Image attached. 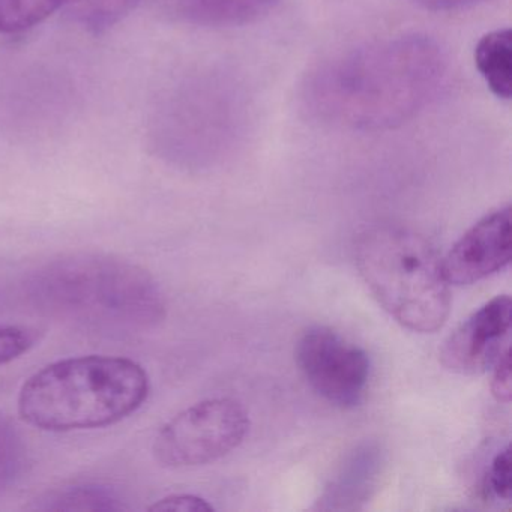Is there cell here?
Segmentation results:
<instances>
[{
    "label": "cell",
    "instance_id": "obj_11",
    "mask_svg": "<svg viewBox=\"0 0 512 512\" xmlns=\"http://www.w3.org/2000/svg\"><path fill=\"white\" fill-rule=\"evenodd\" d=\"M475 64L496 97L509 100L512 91V35L509 29L490 32L479 40Z\"/></svg>",
    "mask_w": 512,
    "mask_h": 512
},
{
    "label": "cell",
    "instance_id": "obj_18",
    "mask_svg": "<svg viewBox=\"0 0 512 512\" xmlns=\"http://www.w3.org/2000/svg\"><path fill=\"white\" fill-rule=\"evenodd\" d=\"M149 511L154 512H208L214 511L202 497L194 494H170L157 500L154 505L149 506Z\"/></svg>",
    "mask_w": 512,
    "mask_h": 512
},
{
    "label": "cell",
    "instance_id": "obj_3",
    "mask_svg": "<svg viewBox=\"0 0 512 512\" xmlns=\"http://www.w3.org/2000/svg\"><path fill=\"white\" fill-rule=\"evenodd\" d=\"M151 382L142 365L121 356L62 359L26 380L17 409L32 427L55 433L118 424L149 397Z\"/></svg>",
    "mask_w": 512,
    "mask_h": 512
},
{
    "label": "cell",
    "instance_id": "obj_8",
    "mask_svg": "<svg viewBox=\"0 0 512 512\" xmlns=\"http://www.w3.org/2000/svg\"><path fill=\"white\" fill-rule=\"evenodd\" d=\"M511 256V208L505 206L458 239L442 260L443 274L449 284L470 286L502 271Z\"/></svg>",
    "mask_w": 512,
    "mask_h": 512
},
{
    "label": "cell",
    "instance_id": "obj_5",
    "mask_svg": "<svg viewBox=\"0 0 512 512\" xmlns=\"http://www.w3.org/2000/svg\"><path fill=\"white\" fill-rule=\"evenodd\" d=\"M250 430V419L238 401L212 398L170 419L155 436V460L170 469L205 466L238 448Z\"/></svg>",
    "mask_w": 512,
    "mask_h": 512
},
{
    "label": "cell",
    "instance_id": "obj_13",
    "mask_svg": "<svg viewBox=\"0 0 512 512\" xmlns=\"http://www.w3.org/2000/svg\"><path fill=\"white\" fill-rule=\"evenodd\" d=\"M74 0H0V32L28 31Z\"/></svg>",
    "mask_w": 512,
    "mask_h": 512
},
{
    "label": "cell",
    "instance_id": "obj_17",
    "mask_svg": "<svg viewBox=\"0 0 512 512\" xmlns=\"http://www.w3.org/2000/svg\"><path fill=\"white\" fill-rule=\"evenodd\" d=\"M485 491L496 499L509 500L512 493V452L509 446L497 452L488 467Z\"/></svg>",
    "mask_w": 512,
    "mask_h": 512
},
{
    "label": "cell",
    "instance_id": "obj_2",
    "mask_svg": "<svg viewBox=\"0 0 512 512\" xmlns=\"http://www.w3.org/2000/svg\"><path fill=\"white\" fill-rule=\"evenodd\" d=\"M41 313L106 334H143L166 317L157 281L140 266L109 254L76 253L41 266L26 284Z\"/></svg>",
    "mask_w": 512,
    "mask_h": 512
},
{
    "label": "cell",
    "instance_id": "obj_15",
    "mask_svg": "<svg viewBox=\"0 0 512 512\" xmlns=\"http://www.w3.org/2000/svg\"><path fill=\"white\" fill-rule=\"evenodd\" d=\"M140 0H86L82 7L83 22L92 31L112 28L136 8Z\"/></svg>",
    "mask_w": 512,
    "mask_h": 512
},
{
    "label": "cell",
    "instance_id": "obj_1",
    "mask_svg": "<svg viewBox=\"0 0 512 512\" xmlns=\"http://www.w3.org/2000/svg\"><path fill=\"white\" fill-rule=\"evenodd\" d=\"M448 76L442 47L410 34L346 50L317 65L302 86L313 118L341 130L376 133L418 116Z\"/></svg>",
    "mask_w": 512,
    "mask_h": 512
},
{
    "label": "cell",
    "instance_id": "obj_10",
    "mask_svg": "<svg viewBox=\"0 0 512 512\" xmlns=\"http://www.w3.org/2000/svg\"><path fill=\"white\" fill-rule=\"evenodd\" d=\"M278 0H178L181 13L203 26H238L253 22Z\"/></svg>",
    "mask_w": 512,
    "mask_h": 512
},
{
    "label": "cell",
    "instance_id": "obj_16",
    "mask_svg": "<svg viewBox=\"0 0 512 512\" xmlns=\"http://www.w3.org/2000/svg\"><path fill=\"white\" fill-rule=\"evenodd\" d=\"M37 332L22 326H0V367L22 358L37 344Z\"/></svg>",
    "mask_w": 512,
    "mask_h": 512
},
{
    "label": "cell",
    "instance_id": "obj_6",
    "mask_svg": "<svg viewBox=\"0 0 512 512\" xmlns=\"http://www.w3.org/2000/svg\"><path fill=\"white\" fill-rule=\"evenodd\" d=\"M296 361L311 388L328 403L353 409L370 379L367 353L325 326L308 329L296 346Z\"/></svg>",
    "mask_w": 512,
    "mask_h": 512
},
{
    "label": "cell",
    "instance_id": "obj_4",
    "mask_svg": "<svg viewBox=\"0 0 512 512\" xmlns=\"http://www.w3.org/2000/svg\"><path fill=\"white\" fill-rule=\"evenodd\" d=\"M362 280L404 328L433 334L451 310L449 283L433 245L413 230L379 226L365 230L355 248Z\"/></svg>",
    "mask_w": 512,
    "mask_h": 512
},
{
    "label": "cell",
    "instance_id": "obj_19",
    "mask_svg": "<svg viewBox=\"0 0 512 512\" xmlns=\"http://www.w3.org/2000/svg\"><path fill=\"white\" fill-rule=\"evenodd\" d=\"M491 392L499 403H509L512 397L511 383V349L502 353L496 364H494L493 382Z\"/></svg>",
    "mask_w": 512,
    "mask_h": 512
},
{
    "label": "cell",
    "instance_id": "obj_20",
    "mask_svg": "<svg viewBox=\"0 0 512 512\" xmlns=\"http://www.w3.org/2000/svg\"><path fill=\"white\" fill-rule=\"evenodd\" d=\"M413 4L431 11H455L487 2V0H412Z\"/></svg>",
    "mask_w": 512,
    "mask_h": 512
},
{
    "label": "cell",
    "instance_id": "obj_14",
    "mask_svg": "<svg viewBox=\"0 0 512 512\" xmlns=\"http://www.w3.org/2000/svg\"><path fill=\"white\" fill-rule=\"evenodd\" d=\"M28 464V449L22 434L0 416V496H4L22 478Z\"/></svg>",
    "mask_w": 512,
    "mask_h": 512
},
{
    "label": "cell",
    "instance_id": "obj_7",
    "mask_svg": "<svg viewBox=\"0 0 512 512\" xmlns=\"http://www.w3.org/2000/svg\"><path fill=\"white\" fill-rule=\"evenodd\" d=\"M511 322V298L500 295L491 299L446 338L440 349L443 367L463 376L490 370L509 347Z\"/></svg>",
    "mask_w": 512,
    "mask_h": 512
},
{
    "label": "cell",
    "instance_id": "obj_12",
    "mask_svg": "<svg viewBox=\"0 0 512 512\" xmlns=\"http://www.w3.org/2000/svg\"><path fill=\"white\" fill-rule=\"evenodd\" d=\"M38 508L44 511H122L127 506L112 488L82 484L53 491Z\"/></svg>",
    "mask_w": 512,
    "mask_h": 512
},
{
    "label": "cell",
    "instance_id": "obj_9",
    "mask_svg": "<svg viewBox=\"0 0 512 512\" xmlns=\"http://www.w3.org/2000/svg\"><path fill=\"white\" fill-rule=\"evenodd\" d=\"M382 452L376 446H365L353 452L340 473L326 488L323 509H353L365 502L376 487L382 473Z\"/></svg>",
    "mask_w": 512,
    "mask_h": 512
}]
</instances>
